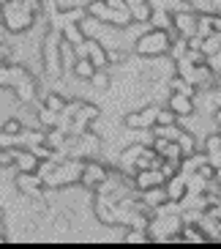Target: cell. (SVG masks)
<instances>
[{
    "mask_svg": "<svg viewBox=\"0 0 221 249\" xmlns=\"http://www.w3.org/2000/svg\"><path fill=\"white\" fill-rule=\"evenodd\" d=\"M175 142L180 145L183 156H191L194 151H197V140H194V134H189V132H180V137H177Z\"/></svg>",
    "mask_w": 221,
    "mask_h": 249,
    "instance_id": "obj_22",
    "label": "cell"
},
{
    "mask_svg": "<svg viewBox=\"0 0 221 249\" xmlns=\"http://www.w3.org/2000/svg\"><path fill=\"white\" fill-rule=\"evenodd\" d=\"M107 60H110V66L112 63H123L126 60V50H115V47H107Z\"/></svg>",
    "mask_w": 221,
    "mask_h": 249,
    "instance_id": "obj_27",
    "label": "cell"
},
{
    "mask_svg": "<svg viewBox=\"0 0 221 249\" xmlns=\"http://www.w3.org/2000/svg\"><path fill=\"white\" fill-rule=\"evenodd\" d=\"M219 151H221V132H216L205 140V154L210 156V154H219Z\"/></svg>",
    "mask_w": 221,
    "mask_h": 249,
    "instance_id": "obj_25",
    "label": "cell"
},
{
    "mask_svg": "<svg viewBox=\"0 0 221 249\" xmlns=\"http://www.w3.org/2000/svg\"><path fill=\"white\" fill-rule=\"evenodd\" d=\"M167 183V176L161 173V167H147V170H137L134 173V189L145 192L153 189V186H164Z\"/></svg>",
    "mask_w": 221,
    "mask_h": 249,
    "instance_id": "obj_7",
    "label": "cell"
},
{
    "mask_svg": "<svg viewBox=\"0 0 221 249\" xmlns=\"http://www.w3.org/2000/svg\"><path fill=\"white\" fill-rule=\"evenodd\" d=\"M93 71H96V66L90 63V58H77V63H74V77L77 80H85V82H90V77H93Z\"/></svg>",
    "mask_w": 221,
    "mask_h": 249,
    "instance_id": "obj_16",
    "label": "cell"
},
{
    "mask_svg": "<svg viewBox=\"0 0 221 249\" xmlns=\"http://www.w3.org/2000/svg\"><path fill=\"white\" fill-rule=\"evenodd\" d=\"M8 60H11V52H8V47L0 44V66H3V63H8Z\"/></svg>",
    "mask_w": 221,
    "mask_h": 249,
    "instance_id": "obj_29",
    "label": "cell"
},
{
    "mask_svg": "<svg viewBox=\"0 0 221 249\" xmlns=\"http://www.w3.org/2000/svg\"><path fill=\"white\" fill-rule=\"evenodd\" d=\"M14 167H16V173H38L41 159H38L36 151L16 145V151H14Z\"/></svg>",
    "mask_w": 221,
    "mask_h": 249,
    "instance_id": "obj_9",
    "label": "cell"
},
{
    "mask_svg": "<svg viewBox=\"0 0 221 249\" xmlns=\"http://www.w3.org/2000/svg\"><path fill=\"white\" fill-rule=\"evenodd\" d=\"M110 71H107V69H96V71H93V77H90V85H93V88L96 90H110Z\"/></svg>",
    "mask_w": 221,
    "mask_h": 249,
    "instance_id": "obj_19",
    "label": "cell"
},
{
    "mask_svg": "<svg viewBox=\"0 0 221 249\" xmlns=\"http://www.w3.org/2000/svg\"><path fill=\"white\" fill-rule=\"evenodd\" d=\"M14 183H16V189L22 192L25 197L44 200V189H47V183L41 181V176H38V173H16Z\"/></svg>",
    "mask_w": 221,
    "mask_h": 249,
    "instance_id": "obj_5",
    "label": "cell"
},
{
    "mask_svg": "<svg viewBox=\"0 0 221 249\" xmlns=\"http://www.w3.org/2000/svg\"><path fill=\"white\" fill-rule=\"evenodd\" d=\"M199 50H202V55H205V58L216 55V52L221 50V36H219V33H213V36L202 38V47H199Z\"/></svg>",
    "mask_w": 221,
    "mask_h": 249,
    "instance_id": "obj_20",
    "label": "cell"
},
{
    "mask_svg": "<svg viewBox=\"0 0 221 249\" xmlns=\"http://www.w3.org/2000/svg\"><path fill=\"white\" fill-rule=\"evenodd\" d=\"M38 124H41V129H55V126H60V112H52L49 107H41L38 110Z\"/></svg>",
    "mask_w": 221,
    "mask_h": 249,
    "instance_id": "obj_18",
    "label": "cell"
},
{
    "mask_svg": "<svg viewBox=\"0 0 221 249\" xmlns=\"http://www.w3.org/2000/svg\"><path fill=\"white\" fill-rule=\"evenodd\" d=\"M22 129H25V126L19 124V121H16V118H8L6 124H3V132H8V134H14L16 140H19V134H22Z\"/></svg>",
    "mask_w": 221,
    "mask_h": 249,
    "instance_id": "obj_26",
    "label": "cell"
},
{
    "mask_svg": "<svg viewBox=\"0 0 221 249\" xmlns=\"http://www.w3.org/2000/svg\"><path fill=\"white\" fill-rule=\"evenodd\" d=\"M123 244H131V247H142V244H153L150 233L147 230H140V227H131L128 233L123 235Z\"/></svg>",
    "mask_w": 221,
    "mask_h": 249,
    "instance_id": "obj_17",
    "label": "cell"
},
{
    "mask_svg": "<svg viewBox=\"0 0 221 249\" xmlns=\"http://www.w3.org/2000/svg\"><path fill=\"white\" fill-rule=\"evenodd\" d=\"M164 189H167V197L170 200H180L189 195V176L186 173H175L172 178H167V183H164Z\"/></svg>",
    "mask_w": 221,
    "mask_h": 249,
    "instance_id": "obj_12",
    "label": "cell"
},
{
    "mask_svg": "<svg viewBox=\"0 0 221 249\" xmlns=\"http://www.w3.org/2000/svg\"><path fill=\"white\" fill-rule=\"evenodd\" d=\"M60 33H63V38H66V41H71L74 47H79L82 41H85V33H82V28H79V22H66L63 25V28H60Z\"/></svg>",
    "mask_w": 221,
    "mask_h": 249,
    "instance_id": "obj_15",
    "label": "cell"
},
{
    "mask_svg": "<svg viewBox=\"0 0 221 249\" xmlns=\"http://www.w3.org/2000/svg\"><path fill=\"white\" fill-rule=\"evenodd\" d=\"M207 66L213 69V74H219V77H221V50L216 52V55H210V58H207Z\"/></svg>",
    "mask_w": 221,
    "mask_h": 249,
    "instance_id": "obj_28",
    "label": "cell"
},
{
    "mask_svg": "<svg viewBox=\"0 0 221 249\" xmlns=\"http://www.w3.org/2000/svg\"><path fill=\"white\" fill-rule=\"evenodd\" d=\"M38 14H33L25 0H0V25L11 36H22L28 30H33Z\"/></svg>",
    "mask_w": 221,
    "mask_h": 249,
    "instance_id": "obj_1",
    "label": "cell"
},
{
    "mask_svg": "<svg viewBox=\"0 0 221 249\" xmlns=\"http://www.w3.org/2000/svg\"><path fill=\"white\" fill-rule=\"evenodd\" d=\"M177 33L175 30H161V28H150L145 33L134 38V52L140 55V58H164L172 47V38Z\"/></svg>",
    "mask_w": 221,
    "mask_h": 249,
    "instance_id": "obj_2",
    "label": "cell"
},
{
    "mask_svg": "<svg viewBox=\"0 0 221 249\" xmlns=\"http://www.w3.org/2000/svg\"><path fill=\"white\" fill-rule=\"evenodd\" d=\"M66 104L68 102L60 93H47L44 96V107H49L52 112H63V110H66Z\"/></svg>",
    "mask_w": 221,
    "mask_h": 249,
    "instance_id": "obj_23",
    "label": "cell"
},
{
    "mask_svg": "<svg viewBox=\"0 0 221 249\" xmlns=\"http://www.w3.org/2000/svg\"><path fill=\"white\" fill-rule=\"evenodd\" d=\"M167 107L177 115V124H180V118H191L197 115V104H194L191 96H183V93H172L167 99Z\"/></svg>",
    "mask_w": 221,
    "mask_h": 249,
    "instance_id": "obj_10",
    "label": "cell"
},
{
    "mask_svg": "<svg viewBox=\"0 0 221 249\" xmlns=\"http://www.w3.org/2000/svg\"><path fill=\"white\" fill-rule=\"evenodd\" d=\"M85 47H88V58L96 69H110V60H107V47L98 41V38H85Z\"/></svg>",
    "mask_w": 221,
    "mask_h": 249,
    "instance_id": "obj_13",
    "label": "cell"
},
{
    "mask_svg": "<svg viewBox=\"0 0 221 249\" xmlns=\"http://www.w3.org/2000/svg\"><path fill=\"white\" fill-rule=\"evenodd\" d=\"M170 124H177V115L167 107V110H161L158 107V118H156V126H170Z\"/></svg>",
    "mask_w": 221,
    "mask_h": 249,
    "instance_id": "obj_24",
    "label": "cell"
},
{
    "mask_svg": "<svg viewBox=\"0 0 221 249\" xmlns=\"http://www.w3.org/2000/svg\"><path fill=\"white\" fill-rule=\"evenodd\" d=\"M0 230H3V208H0Z\"/></svg>",
    "mask_w": 221,
    "mask_h": 249,
    "instance_id": "obj_30",
    "label": "cell"
},
{
    "mask_svg": "<svg viewBox=\"0 0 221 249\" xmlns=\"http://www.w3.org/2000/svg\"><path fill=\"white\" fill-rule=\"evenodd\" d=\"M219 36H221V33H219Z\"/></svg>",
    "mask_w": 221,
    "mask_h": 249,
    "instance_id": "obj_31",
    "label": "cell"
},
{
    "mask_svg": "<svg viewBox=\"0 0 221 249\" xmlns=\"http://www.w3.org/2000/svg\"><path fill=\"white\" fill-rule=\"evenodd\" d=\"M126 8H128L134 25H147V22H150V17H153V6H150V0H126Z\"/></svg>",
    "mask_w": 221,
    "mask_h": 249,
    "instance_id": "obj_11",
    "label": "cell"
},
{
    "mask_svg": "<svg viewBox=\"0 0 221 249\" xmlns=\"http://www.w3.org/2000/svg\"><path fill=\"white\" fill-rule=\"evenodd\" d=\"M156 118H158V107H145L140 112H128L126 115V129H153L156 126Z\"/></svg>",
    "mask_w": 221,
    "mask_h": 249,
    "instance_id": "obj_8",
    "label": "cell"
},
{
    "mask_svg": "<svg viewBox=\"0 0 221 249\" xmlns=\"http://www.w3.org/2000/svg\"><path fill=\"white\" fill-rule=\"evenodd\" d=\"M172 30L183 38H194L197 36V11H191V8L175 11L172 14Z\"/></svg>",
    "mask_w": 221,
    "mask_h": 249,
    "instance_id": "obj_6",
    "label": "cell"
},
{
    "mask_svg": "<svg viewBox=\"0 0 221 249\" xmlns=\"http://www.w3.org/2000/svg\"><path fill=\"white\" fill-rule=\"evenodd\" d=\"M110 173L112 170L104 164V161H98V159H85V164H82V178H79V183L85 186L88 192H96L98 186H101L107 178H110Z\"/></svg>",
    "mask_w": 221,
    "mask_h": 249,
    "instance_id": "obj_4",
    "label": "cell"
},
{
    "mask_svg": "<svg viewBox=\"0 0 221 249\" xmlns=\"http://www.w3.org/2000/svg\"><path fill=\"white\" fill-rule=\"evenodd\" d=\"M140 195H142V203H145L147 208H153V211L156 208H161V205L170 200L164 186H153V189H145V192H140Z\"/></svg>",
    "mask_w": 221,
    "mask_h": 249,
    "instance_id": "obj_14",
    "label": "cell"
},
{
    "mask_svg": "<svg viewBox=\"0 0 221 249\" xmlns=\"http://www.w3.org/2000/svg\"><path fill=\"white\" fill-rule=\"evenodd\" d=\"M153 28H161V30H172V14L170 11H153V17H150V22Z\"/></svg>",
    "mask_w": 221,
    "mask_h": 249,
    "instance_id": "obj_21",
    "label": "cell"
},
{
    "mask_svg": "<svg viewBox=\"0 0 221 249\" xmlns=\"http://www.w3.org/2000/svg\"><path fill=\"white\" fill-rule=\"evenodd\" d=\"M60 44H63V33H60V28L52 25L44 33V41H41V66H44V74L52 77V80H60V77H63Z\"/></svg>",
    "mask_w": 221,
    "mask_h": 249,
    "instance_id": "obj_3",
    "label": "cell"
}]
</instances>
